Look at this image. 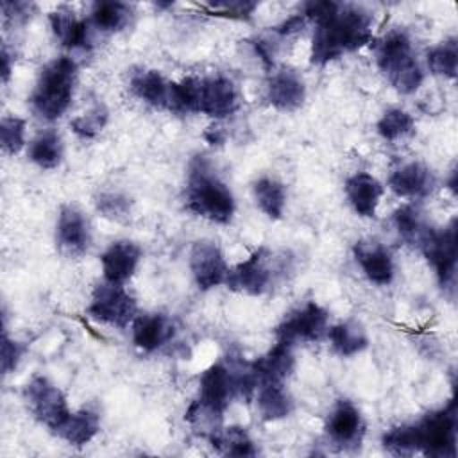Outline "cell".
<instances>
[{"label": "cell", "mask_w": 458, "mask_h": 458, "mask_svg": "<svg viewBox=\"0 0 458 458\" xmlns=\"http://www.w3.org/2000/svg\"><path fill=\"white\" fill-rule=\"evenodd\" d=\"M302 14L315 21L310 61L324 66L372 41L374 16L363 5L338 2H306Z\"/></svg>", "instance_id": "6da1fadb"}, {"label": "cell", "mask_w": 458, "mask_h": 458, "mask_svg": "<svg viewBox=\"0 0 458 458\" xmlns=\"http://www.w3.org/2000/svg\"><path fill=\"white\" fill-rule=\"evenodd\" d=\"M184 208L213 224H229L234 216V195L206 157H195L190 163Z\"/></svg>", "instance_id": "7a4b0ae2"}, {"label": "cell", "mask_w": 458, "mask_h": 458, "mask_svg": "<svg viewBox=\"0 0 458 458\" xmlns=\"http://www.w3.org/2000/svg\"><path fill=\"white\" fill-rule=\"evenodd\" d=\"M77 77L79 66L70 55H59L48 61L39 70L29 97L32 113L45 122H55L61 118L72 106Z\"/></svg>", "instance_id": "3957f363"}, {"label": "cell", "mask_w": 458, "mask_h": 458, "mask_svg": "<svg viewBox=\"0 0 458 458\" xmlns=\"http://www.w3.org/2000/svg\"><path fill=\"white\" fill-rule=\"evenodd\" d=\"M376 64L388 84L401 95L415 93L422 81L424 72L413 52L410 36L403 30H392L376 43Z\"/></svg>", "instance_id": "277c9868"}, {"label": "cell", "mask_w": 458, "mask_h": 458, "mask_svg": "<svg viewBox=\"0 0 458 458\" xmlns=\"http://www.w3.org/2000/svg\"><path fill=\"white\" fill-rule=\"evenodd\" d=\"M415 437V453L433 458H454L458 437L456 401L451 399L444 408L426 413L411 424Z\"/></svg>", "instance_id": "5b68a950"}, {"label": "cell", "mask_w": 458, "mask_h": 458, "mask_svg": "<svg viewBox=\"0 0 458 458\" xmlns=\"http://www.w3.org/2000/svg\"><path fill=\"white\" fill-rule=\"evenodd\" d=\"M236 395L238 383L234 369L224 363H213L199 379V397L186 411V419L191 420L202 413L209 420H220Z\"/></svg>", "instance_id": "8992f818"}, {"label": "cell", "mask_w": 458, "mask_h": 458, "mask_svg": "<svg viewBox=\"0 0 458 458\" xmlns=\"http://www.w3.org/2000/svg\"><path fill=\"white\" fill-rule=\"evenodd\" d=\"M86 313L98 324L125 329L136 318L138 304L123 284L104 281L93 288Z\"/></svg>", "instance_id": "52a82bcc"}, {"label": "cell", "mask_w": 458, "mask_h": 458, "mask_svg": "<svg viewBox=\"0 0 458 458\" xmlns=\"http://www.w3.org/2000/svg\"><path fill=\"white\" fill-rule=\"evenodd\" d=\"M417 247L435 270L444 290H454L456 281V222L451 220L444 229L428 227Z\"/></svg>", "instance_id": "ba28073f"}, {"label": "cell", "mask_w": 458, "mask_h": 458, "mask_svg": "<svg viewBox=\"0 0 458 458\" xmlns=\"http://www.w3.org/2000/svg\"><path fill=\"white\" fill-rule=\"evenodd\" d=\"M23 401L30 415L52 433L72 413L63 390L45 376H36L25 385Z\"/></svg>", "instance_id": "9c48e42d"}, {"label": "cell", "mask_w": 458, "mask_h": 458, "mask_svg": "<svg viewBox=\"0 0 458 458\" xmlns=\"http://www.w3.org/2000/svg\"><path fill=\"white\" fill-rule=\"evenodd\" d=\"M329 329V313L315 301L292 310L276 327L277 342L295 345L299 342H318Z\"/></svg>", "instance_id": "30bf717a"}, {"label": "cell", "mask_w": 458, "mask_h": 458, "mask_svg": "<svg viewBox=\"0 0 458 458\" xmlns=\"http://www.w3.org/2000/svg\"><path fill=\"white\" fill-rule=\"evenodd\" d=\"M272 252L267 247L256 249L247 259L229 267L225 286L236 293L258 297L270 290L274 283V270L270 267Z\"/></svg>", "instance_id": "8fae6325"}, {"label": "cell", "mask_w": 458, "mask_h": 458, "mask_svg": "<svg viewBox=\"0 0 458 458\" xmlns=\"http://www.w3.org/2000/svg\"><path fill=\"white\" fill-rule=\"evenodd\" d=\"M240 93L236 84L225 75L195 77V113L215 120L227 118L236 113Z\"/></svg>", "instance_id": "7c38bea8"}, {"label": "cell", "mask_w": 458, "mask_h": 458, "mask_svg": "<svg viewBox=\"0 0 458 458\" xmlns=\"http://www.w3.org/2000/svg\"><path fill=\"white\" fill-rule=\"evenodd\" d=\"M367 424L360 408L349 399H338L326 417L324 433L327 442L340 451H352L361 445Z\"/></svg>", "instance_id": "4fadbf2b"}, {"label": "cell", "mask_w": 458, "mask_h": 458, "mask_svg": "<svg viewBox=\"0 0 458 458\" xmlns=\"http://www.w3.org/2000/svg\"><path fill=\"white\" fill-rule=\"evenodd\" d=\"M190 272L199 290H211L225 283L229 265L220 245L213 240H197L190 249Z\"/></svg>", "instance_id": "5bb4252c"}, {"label": "cell", "mask_w": 458, "mask_h": 458, "mask_svg": "<svg viewBox=\"0 0 458 458\" xmlns=\"http://www.w3.org/2000/svg\"><path fill=\"white\" fill-rule=\"evenodd\" d=\"M55 245L66 258H81L91 247L88 216L73 204H64L55 220Z\"/></svg>", "instance_id": "9a60e30c"}, {"label": "cell", "mask_w": 458, "mask_h": 458, "mask_svg": "<svg viewBox=\"0 0 458 458\" xmlns=\"http://www.w3.org/2000/svg\"><path fill=\"white\" fill-rule=\"evenodd\" d=\"M267 100L281 113H293L306 100V84L293 68L274 70L267 81Z\"/></svg>", "instance_id": "2e32d148"}, {"label": "cell", "mask_w": 458, "mask_h": 458, "mask_svg": "<svg viewBox=\"0 0 458 458\" xmlns=\"http://www.w3.org/2000/svg\"><path fill=\"white\" fill-rule=\"evenodd\" d=\"M352 256L370 283L377 286H386L392 283L395 274L394 258L381 242L372 238L358 240L352 247Z\"/></svg>", "instance_id": "e0dca14e"}, {"label": "cell", "mask_w": 458, "mask_h": 458, "mask_svg": "<svg viewBox=\"0 0 458 458\" xmlns=\"http://www.w3.org/2000/svg\"><path fill=\"white\" fill-rule=\"evenodd\" d=\"M141 261V249L131 240H116L106 247L100 256L104 281L113 284H125Z\"/></svg>", "instance_id": "ac0fdd59"}, {"label": "cell", "mask_w": 458, "mask_h": 458, "mask_svg": "<svg viewBox=\"0 0 458 458\" xmlns=\"http://www.w3.org/2000/svg\"><path fill=\"white\" fill-rule=\"evenodd\" d=\"M437 177L431 168L420 161H408L392 170L388 188L403 199H424L433 193Z\"/></svg>", "instance_id": "d6986e66"}, {"label": "cell", "mask_w": 458, "mask_h": 458, "mask_svg": "<svg viewBox=\"0 0 458 458\" xmlns=\"http://www.w3.org/2000/svg\"><path fill=\"white\" fill-rule=\"evenodd\" d=\"M345 199L352 211L361 218H374L385 186L369 172H356L345 181Z\"/></svg>", "instance_id": "ffe728a7"}, {"label": "cell", "mask_w": 458, "mask_h": 458, "mask_svg": "<svg viewBox=\"0 0 458 458\" xmlns=\"http://www.w3.org/2000/svg\"><path fill=\"white\" fill-rule=\"evenodd\" d=\"M132 344L143 352H154L174 336V324L163 313H138L131 324Z\"/></svg>", "instance_id": "44dd1931"}, {"label": "cell", "mask_w": 458, "mask_h": 458, "mask_svg": "<svg viewBox=\"0 0 458 458\" xmlns=\"http://www.w3.org/2000/svg\"><path fill=\"white\" fill-rule=\"evenodd\" d=\"M55 39L70 50L89 47V21L79 18L72 7L59 5L48 14Z\"/></svg>", "instance_id": "7402d4cb"}, {"label": "cell", "mask_w": 458, "mask_h": 458, "mask_svg": "<svg viewBox=\"0 0 458 458\" xmlns=\"http://www.w3.org/2000/svg\"><path fill=\"white\" fill-rule=\"evenodd\" d=\"M172 84L174 82L165 79L157 70H138L131 75L129 89L136 98L154 109L170 111Z\"/></svg>", "instance_id": "603a6c76"}, {"label": "cell", "mask_w": 458, "mask_h": 458, "mask_svg": "<svg viewBox=\"0 0 458 458\" xmlns=\"http://www.w3.org/2000/svg\"><path fill=\"white\" fill-rule=\"evenodd\" d=\"M256 408L265 422H276L292 415L295 403L283 381L259 383L256 392Z\"/></svg>", "instance_id": "cb8c5ba5"}, {"label": "cell", "mask_w": 458, "mask_h": 458, "mask_svg": "<svg viewBox=\"0 0 458 458\" xmlns=\"http://www.w3.org/2000/svg\"><path fill=\"white\" fill-rule=\"evenodd\" d=\"M252 374L259 383L265 381H283L292 376L293 369H295V358L292 352V345L283 344V342H276V345L265 352L263 356H259L256 361L250 363Z\"/></svg>", "instance_id": "d4e9b609"}, {"label": "cell", "mask_w": 458, "mask_h": 458, "mask_svg": "<svg viewBox=\"0 0 458 458\" xmlns=\"http://www.w3.org/2000/svg\"><path fill=\"white\" fill-rule=\"evenodd\" d=\"M100 431V415L89 408L72 411L64 422L54 431L61 440L72 447L88 445Z\"/></svg>", "instance_id": "484cf974"}, {"label": "cell", "mask_w": 458, "mask_h": 458, "mask_svg": "<svg viewBox=\"0 0 458 458\" xmlns=\"http://www.w3.org/2000/svg\"><path fill=\"white\" fill-rule=\"evenodd\" d=\"M331 349L342 358H352L369 347V335L356 320H345L327 329Z\"/></svg>", "instance_id": "4316f807"}, {"label": "cell", "mask_w": 458, "mask_h": 458, "mask_svg": "<svg viewBox=\"0 0 458 458\" xmlns=\"http://www.w3.org/2000/svg\"><path fill=\"white\" fill-rule=\"evenodd\" d=\"M286 188L276 177L263 175L252 182V199L258 209L272 220H279L286 209Z\"/></svg>", "instance_id": "83f0119b"}, {"label": "cell", "mask_w": 458, "mask_h": 458, "mask_svg": "<svg viewBox=\"0 0 458 458\" xmlns=\"http://www.w3.org/2000/svg\"><path fill=\"white\" fill-rule=\"evenodd\" d=\"M131 16V4L116 0H98L91 5L88 21L100 32H120L129 25Z\"/></svg>", "instance_id": "f1b7e54d"}, {"label": "cell", "mask_w": 458, "mask_h": 458, "mask_svg": "<svg viewBox=\"0 0 458 458\" xmlns=\"http://www.w3.org/2000/svg\"><path fill=\"white\" fill-rule=\"evenodd\" d=\"M27 157L41 170L57 168L63 161V141L57 131L45 129L38 132L27 147Z\"/></svg>", "instance_id": "f546056e"}, {"label": "cell", "mask_w": 458, "mask_h": 458, "mask_svg": "<svg viewBox=\"0 0 458 458\" xmlns=\"http://www.w3.org/2000/svg\"><path fill=\"white\" fill-rule=\"evenodd\" d=\"M213 447L225 456H256L258 449L254 440L240 426H229L224 429H215L209 437Z\"/></svg>", "instance_id": "4dcf8cb0"}, {"label": "cell", "mask_w": 458, "mask_h": 458, "mask_svg": "<svg viewBox=\"0 0 458 458\" xmlns=\"http://www.w3.org/2000/svg\"><path fill=\"white\" fill-rule=\"evenodd\" d=\"M376 131L385 141H399L415 132V120L408 111L390 107L376 122Z\"/></svg>", "instance_id": "1f68e13d"}, {"label": "cell", "mask_w": 458, "mask_h": 458, "mask_svg": "<svg viewBox=\"0 0 458 458\" xmlns=\"http://www.w3.org/2000/svg\"><path fill=\"white\" fill-rule=\"evenodd\" d=\"M428 68L433 75L444 79H454L458 72V43L456 38H449L433 48H429L426 55Z\"/></svg>", "instance_id": "d6a6232c"}, {"label": "cell", "mask_w": 458, "mask_h": 458, "mask_svg": "<svg viewBox=\"0 0 458 458\" xmlns=\"http://www.w3.org/2000/svg\"><path fill=\"white\" fill-rule=\"evenodd\" d=\"M392 220H394V227H395L397 234L404 242L413 243V245L419 243V240L422 238V234L428 229V225L422 222L420 211L411 204H404V206L397 208L394 211Z\"/></svg>", "instance_id": "836d02e7"}, {"label": "cell", "mask_w": 458, "mask_h": 458, "mask_svg": "<svg viewBox=\"0 0 458 458\" xmlns=\"http://www.w3.org/2000/svg\"><path fill=\"white\" fill-rule=\"evenodd\" d=\"M97 211L113 222H125L131 216L132 202L120 191H100L95 197Z\"/></svg>", "instance_id": "e575fe53"}, {"label": "cell", "mask_w": 458, "mask_h": 458, "mask_svg": "<svg viewBox=\"0 0 458 458\" xmlns=\"http://www.w3.org/2000/svg\"><path fill=\"white\" fill-rule=\"evenodd\" d=\"M27 123L20 116H4L0 122V145L9 156L18 154L25 147Z\"/></svg>", "instance_id": "d590c367"}, {"label": "cell", "mask_w": 458, "mask_h": 458, "mask_svg": "<svg viewBox=\"0 0 458 458\" xmlns=\"http://www.w3.org/2000/svg\"><path fill=\"white\" fill-rule=\"evenodd\" d=\"M107 118H109L107 109H106L104 106H95V107H91L88 113L79 114L77 118H73V120L70 122V127H72V131H73L79 138H82V140H91V138H95L97 134L102 132V129H104L106 123H107Z\"/></svg>", "instance_id": "8d00e7d4"}, {"label": "cell", "mask_w": 458, "mask_h": 458, "mask_svg": "<svg viewBox=\"0 0 458 458\" xmlns=\"http://www.w3.org/2000/svg\"><path fill=\"white\" fill-rule=\"evenodd\" d=\"M36 5L32 2H9L4 0L2 2V18H4V25H25L32 13H34Z\"/></svg>", "instance_id": "74e56055"}, {"label": "cell", "mask_w": 458, "mask_h": 458, "mask_svg": "<svg viewBox=\"0 0 458 458\" xmlns=\"http://www.w3.org/2000/svg\"><path fill=\"white\" fill-rule=\"evenodd\" d=\"M25 349L27 347L21 342L9 338V335L4 331L2 335V372L4 374H11L13 370H16V367L20 365L25 354Z\"/></svg>", "instance_id": "f35d334b"}, {"label": "cell", "mask_w": 458, "mask_h": 458, "mask_svg": "<svg viewBox=\"0 0 458 458\" xmlns=\"http://www.w3.org/2000/svg\"><path fill=\"white\" fill-rule=\"evenodd\" d=\"M9 75H11V55H9L7 48L4 47L2 48V79H4V82L9 81Z\"/></svg>", "instance_id": "ab89813d"}]
</instances>
